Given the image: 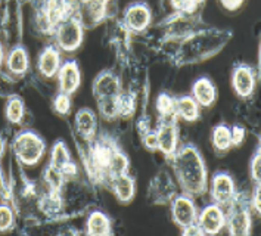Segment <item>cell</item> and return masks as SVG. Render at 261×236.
Segmentation results:
<instances>
[{
	"mask_svg": "<svg viewBox=\"0 0 261 236\" xmlns=\"http://www.w3.org/2000/svg\"><path fill=\"white\" fill-rule=\"evenodd\" d=\"M230 33L226 30H202L188 36L179 50V61L183 64H193L205 61L219 54L229 42Z\"/></svg>",
	"mask_w": 261,
	"mask_h": 236,
	"instance_id": "cell-2",
	"label": "cell"
},
{
	"mask_svg": "<svg viewBox=\"0 0 261 236\" xmlns=\"http://www.w3.org/2000/svg\"><path fill=\"white\" fill-rule=\"evenodd\" d=\"M174 173L183 191L191 196L202 195L208 186L206 168L199 151L192 146H181L173 155Z\"/></svg>",
	"mask_w": 261,
	"mask_h": 236,
	"instance_id": "cell-1",
	"label": "cell"
},
{
	"mask_svg": "<svg viewBox=\"0 0 261 236\" xmlns=\"http://www.w3.org/2000/svg\"><path fill=\"white\" fill-rule=\"evenodd\" d=\"M93 93L99 103V111L108 120L118 117V100H120V82L111 71H103L97 75L93 83Z\"/></svg>",
	"mask_w": 261,
	"mask_h": 236,
	"instance_id": "cell-3",
	"label": "cell"
},
{
	"mask_svg": "<svg viewBox=\"0 0 261 236\" xmlns=\"http://www.w3.org/2000/svg\"><path fill=\"white\" fill-rule=\"evenodd\" d=\"M5 62V50H3V46H2V43H0V65Z\"/></svg>",
	"mask_w": 261,
	"mask_h": 236,
	"instance_id": "cell-34",
	"label": "cell"
},
{
	"mask_svg": "<svg viewBox=\"0 0 261 236\" xmlns=\"http://www.w3.org/2000/svg\"><path fill=\"white\" fill-rule=\"evenodd\" d=\"M252 207H254V209H255L257 213L260 211V188H258V185H257L255 192H254V196H252Z\"/></svg>",
	"mask_w": 261,
	"mask_h": 236,
	"instance_id": "cell-33",
	"label": "cell"
},
{
	"mask_svg": "<svg viewBox=\"0 0 261 236\" xmlns=\"http://www.w3.org/2000/svg\"><path fill=\"white\" fill-rule=\"evenodd\" d=\"M96 115L92 110L83 108L75 115V128L83 139H92L96 133Z\"/></svg>",
	"mask_w": 261,
	"mask_h": 236,
	"instance_id": "cell-17",
	"label": "cell"
},
{
	"mask_svg": "<svg viewBox=\"0 0 261 236\" xmlns=\"http://www.w3.org/2000/svg\"><path fill=\"white\" fill-rule=\"evenodd\" d=\"M170 2L177 12H188L189 14L195 9L192 0H170Z\"/></svg>",
	"mask_w": 261,
	"mask_h": 236,
	"instance_id": "cell-29",
	"label": "cell"
},
{
	"mask_svg": "<svg viewBox=\"0 0 261 236\" xmlns=\"http://www.w3.org/2000/svg\"><path fill=\"white\" fill-rule=\"evenodd\" d=\"M255 72L248 65H238L232 74V87L239 97H249L255 90Z\"/></svg>",
	"mask_w": 261,
	"mask_h": 236,
	"instance_id": "cell-12",
	"label": "cell"
},
{
	"mask_svg": "<svg viewBox=\"0 0 261 236\" xmlns=\"http://www.w3.org/2000/svg\"><path fill=\"white\" fill-rule=\"evenodd\" d=\"M83 24L79 16L69 15L55 27V40L59 50L74 52L83 43Z\"/></svg>",
	"mask_w": 261,
	"mask_h": 236,
	"instance_id": "cell-4",
	"label": "cell"
},
{
	"mask_svg": "<svg viewBox=\"0 0 261 236\" xmlns=\"http://www.w3.org/2000/svg\"><path fill=\"white\" fill-rule=\"evenodd\" d=\"M54 110H55L59 115H67L71 110V95L67 93H59L54 100Z\"/></svg>",
	"mask_w": 261,
	"mask_h": 236,
	"instance_id": "cell-26",
	"label": "cell"
},
{
	"mask_svg": "<svg viewBox=\"0 0 261 236\" xmlns=\"http://www.w3.org/2000/svg\"><path fill=\"white\" fill-rule=\"evenodd\" d=\"M211 199L219 205H230V202L236 196L233 179L226 173H217L211 180Z\"/></svg>",
	"mask_w": 261,
	"mask_h": 236,
	"instance_id": "cell-9",
	"label": "cell"
},
{
	"mask_svg": "<svg viewBox=\"0 0 261 236\" xmlns=\"http://www.w3.org/2000/svg\"><path fill=\"white\" fill-rule=\"evenodd\" d=\"M14 226V211L8 205H0V232H6Z\"/></svg>",
	"mask_w": 261,
	"mask_h": 236,
	"instance_id": "cell-27",
	"label": "cell"
},
{
	"mask_svg": "<svg viewBox=\"0 0 261 236\" xmlns=\"http://www.w3.org/2000/svg\"><path fill=\"white\" fill-rule=\"evenodd\" d=\"M127 168H128L127 156L120 152V151H114L110 160V164H108V168H107L111 177L114 179V177H117L120 174H124L127 171Z\"/></svg>",
	"mask_w": 261,
	"mask_h": 236,
	"instance_id": "cell-24",
	"label": "cell"
},
{
	"mask_svg": "<svg viewBox=\"0 0 261 236\" xmlns=\"http://www.w3.org/2000/svg\"><path fill=\"white\" fill-rule=\"evenodd\" d=\"M143 143H145V146H146L149 151H156V149H158V143H156V133H155V132L148 133V135L145 136V139H143Z\"/></svg>",
	"mask_w": 261,
	"mask_h": 236,
	"instance_id": "cell-31",
	"label": "cell"
},
{
	"mask_svg": "<svg viewBox=\"0 0 261 236\" xmlns=\"http://www.w3.org/2000/svg\"><path fill=\"white\" fill-rule=\"evenodd\" d=\"M156 133L158 149L164 153L167 158H173V155L179 149V130L174 118L163 120Z\"/></svg>",
	"mask_w": 261,
	"mask_h": 236,
	"instance_id": "cell-8",
	"label": "cell"
},
{
	"mask_svg": "<svg viewBox=\"0 0 261 236\" xmlns=\"http://www.w3.org/2000/svg\"><path fill=\"white\" fill-rule=\"evenodd\" d=\"M192 3H193V6L196 8V6H199L201 3H204V0H192Z\"/></svg>",
	"mask_w": 261,
	"mask_h": 236,
	"instance_id": "cell-35",
	"label": "cell"
},
{
	"mask_svg": "<svg viewBox=\"0 0 261 236\" xmlns=\"http://www.w3.org/2000/svg\"><path fill=\"white\" fill-rule=\"evenodd\" d=\"M71 164V158L67 146L62 142H58L55 146L52 148V155H50V166L58 171H64L67 167Z\"/></svg>",
	"mask_w": 261,
	"mask_h": 236,
	"instance_id": "cell-22",
	"label": "cell"
},
{
	"mask_svg": "<svg viewBox=\"0 0 261 236\" xmlns=\"http://www.w3.org/2000/svg\"><path fill=\"white\" fill-rule=\"evenodd\" d=\"M192 97L201 108H210L217 100V89L210 78H198L192 86Z\"/></svg>",
	"mask_w": 261,
	"mask_h": 236,
	"instance_id": "cell-14",
	"label": "cell"
},
{
	"mask_svg": "<svg viewBox=\"0 0 261 236\" xmlns=\"http://www.w3.org/2000/svg\"><path fill=\"white\" fill-rule=\"evenodd\" d=\"M174 99L176 97H171L165 93H161L156 97V111L161 115L163 120L176 118V115H174Z\"/></svg>",
	"mask_w": 261,
	"mask_h": 236,
	"instance_id": "cell-25",
	"label": "cell"
},
{
	"mask_svg": "<svg viewBox=\"0 0 261 236\" xmlns=\"http://www.w3.org/2000/svg\"><path fill=\"white\" fill-rule=\"evenodd\" d=\"M230 205H232L230 213L226 216V226L229 229V233H232V235H248L251 230L249 211L242 204L238 205L236 199L230 202Z\"/></svg>",
	"mask_w": 261,
	"mask_h": 236,
	"instance_id": "cell-11",
	"label": "cell"
},
{
	"mask_svg": "<svg viewBox=\"0 0 261 236\" xmlns=\"http://www.w3.org/2000/svg\"><path fill=\"white\" fill-rule=\"evenodd\" d=\"M24 112H25V107H24V102L22 99L18 96H12L8 103H6V117L11 123L18 124L22 121V117H24Z\"/></svg>",
	"mask_w": 261,
	"mask_h": 236,
	"instance_id": "cell-23",
	"label": "cell"
},
{
	"mask_svg": "<svg viewBox=\"0 0 261 236\" xmlns=\"http://www.w3.org/2000/svg\"><path fill=\"white\" fill-rule=\"evenodd\" d=\"M112 189L117 199L123 204H127L135 196V180L125 173L112 179Z\"/></svg>",
	"mask_w": 261,
	"mask_h": 236,
	"instance_id": "cell-19",
	"label": "cell"
},
{
	"mask_svg": "<svg viewBox=\"0 0 261 236\" xmlns=\"http://www.w3.org/2000/svg\"><path fill=\"white\" fill-rule=\"evenodd\" d=\"M61 50L55 46H47L39 56V71L43 77L52 78L61 68Z\"/></svg>",
	"mask_w": 261,
	"mask_h": 236,
	"instance_id": "cell-15",
	"label": "cell"
},
{
	"mask_svg": "<svg viewBox=\"0 0 261 236\" xmlns=\"http://www.w3.org/2000/svg\"><path fill=\"white\" fill-rule=\"evenodd\" d=\"M152 21V12L145 3H133L127 8L124 14V24L133 33H142L149 27Z\"/></svg>",
	"mask_w": 261,
	"mask_h": 236,
	"instance_id": "cell-10",
	"label": "cell"
},
{
	"mask_svg": "<svg viewBox=\"0 0 261 236\" xmlns=\"http://www.w3.org/2000/svg\"><path fill=\"white\" fill-rule=\"evenodd\" d=\"M230 135H232V145H234V146L241 145L245 139V130L242 127H238V125H234L230 130Z\"/></svg>",
	"mask_w": 261,
	"mask_h": 236,
	"instance_id": "cell-30",
	"label": "cell"
},
{
	"mask_svg": "<svg viewBox=\"0 0 261 236\" xmlns=\"http://www.w3.org/2000/svg\"><path fill=\"white\" fill-rule=\"evenodd\" d=\"M213 146L217 152H226L229 151L233 145H232V135H230V128L227 125L220 124L217 125L213 130V136H211Z\"/></svg>",
	"mask_w": 261,
	"mask_h": 236,
	"instance_id": "cell-21",
	"label": "cell"
},
{
	"mask_svg": "<svg viewBox=\"0 0 261 236\" xmlns=\"http://www.w3.org/2000/svg\"><path fill=\"white\" fill-rule=\"evenodd\" d=\"M6 67L14 75H22L28 70V54L22 46H16L11 49V52L6 56Z\"/></svg>",
	"mask_w": 261,
	"mask_h": 236,
	"instance_id": "cell-18",
	"label": "cell"
},
{
	"mask_svg": "<svg viewBox=\"0 0 261 236\" xmlns=\"http://www.w3.org/2000/svg\"><path fill=\"white\" fill-rule=\"evenodd\" d=\"M87 233L89 235H108L111 232L110 217L100 211H93L87 219Z\"/></svg>",
	"mask_w": 261,
	"mask_h": 236,
	"instance_id": "cell-20",
	"label": "cell"
},
{
	"mask_svg": "<svg viewBox=\"0 0 261 236\" xmlns=\"http://www.w3.org/2000/svg\"><path fill=\"white\" fill-rule=\"evenodd\" d=\"M3 155V140L0 139V156Z\"/></svg>",
	"mask_w": 261,
	"mask_h": 236,
	"instance_id": "cell-36",
	"label": "cell"
},
{
	"mask_svg": "<svg viewBox=\"0 0 261 236\" xmlns=\"http://www.w3.org/2000/svg\"><path fill=\"white\" fill-rule=\"evenodd\" d=\"M16 156L27 166H33L40 161L44 153V142L33 132H22L16 136L14 143Z\"/></svg>",
	"mask_w": 261,
	"mask_h": 236,
	"instance_id": "cell-5",
	"label": "cell"
},
{
	"mask_svg": "<svg viewBox=\"0 0 261 236\" xmlns=\"http://www.w3.org/2000/svg\"><path fill=\"white\" fill-rule=\"evenodd\" d=\"M171 216H173L174 223L181 229L196 224L198 209L193 202L192 196L188 194L177 195L171 204Z\"/></svg>",
	"mask_w": 261,
	"mask_h": 236,
	"instance_id": "cell-7",
	"label": "cell"
},
{
	"mask_svg": "<svg viewBox=\"0 0 261 236\" xmlns=\"http://www.w3.org/2000/svg\"><path fill=\"white\" fill-rule=\"evenodd\" d=\"M221 5L227 9V11H236L242 6V3L245 0H220Z\"/></svg>",
	"mask_w": 261,
	"mask_h": 236,
	"instance_id": "cell-32",
	"label": "cell"
},
{
	"mask_svg": "<svg viewBox=\"0 0 261 236\" xmlns=\"http://www.w3.org/2000/svg\"><path fill=\"white\" fill-rule=\"evenodd\" d=\"M174 115L185 121L193 123L201 115V107L192 96H179L174 99Z\"/></svg>",
	"mask_w": 261,
	"mask_h": 236,
	"instance_id": "cell-16",
	"label": "cell"
},
{
	"mask_svg": "<svg viewBox=\"0 0 261 236\" xmlns=\"http://www.w3.org/2000/svg\"><path fill=\"white\" fill-rule=\"evenodd\" d=\"M196 224L201 229L202 235H216L220 233L226 227V214L223 211V207L213 202L202 208V211L198 214Z\"/></svg>",
	"mask_w": 261,
	"mask_h": 236,
	"instance_id": "cell-6",
	"label": "cell"
},
{
	"mask_svg": "<svg viewBox=\"0 0 261 236\" xmlns=\"http://www.w3.org/2000/svg\"><path fill=\"white\" fill-rule=\"evenodd\" d=\"M260 152L257 151L255 155L252 156L251 166H249V173H251V177H252V180H254L255 185L260 183Z\"/></svg>",
	"mask_w": 261,
	"mask_h": 236,
	"instance_id": "cell-28",
	"label": "cell"
},
{
	"mask_svg": "<svg viewBox=\"0 0 261 236\" xmlns=\"http://www.w3.org/2000/svg\"><path fill=\"white\" fill-rule=\"evenodd\" d=\"M56 77H58L61 92L67 93V95H72L82 83V72H80V68L75 61L64 62L58 71Z\"/></svg>",
	"mask_w": 261,
	"mask_h": 236,
	"instance_id": "cell-13",
	"label": "cell"
}]
</instances>
